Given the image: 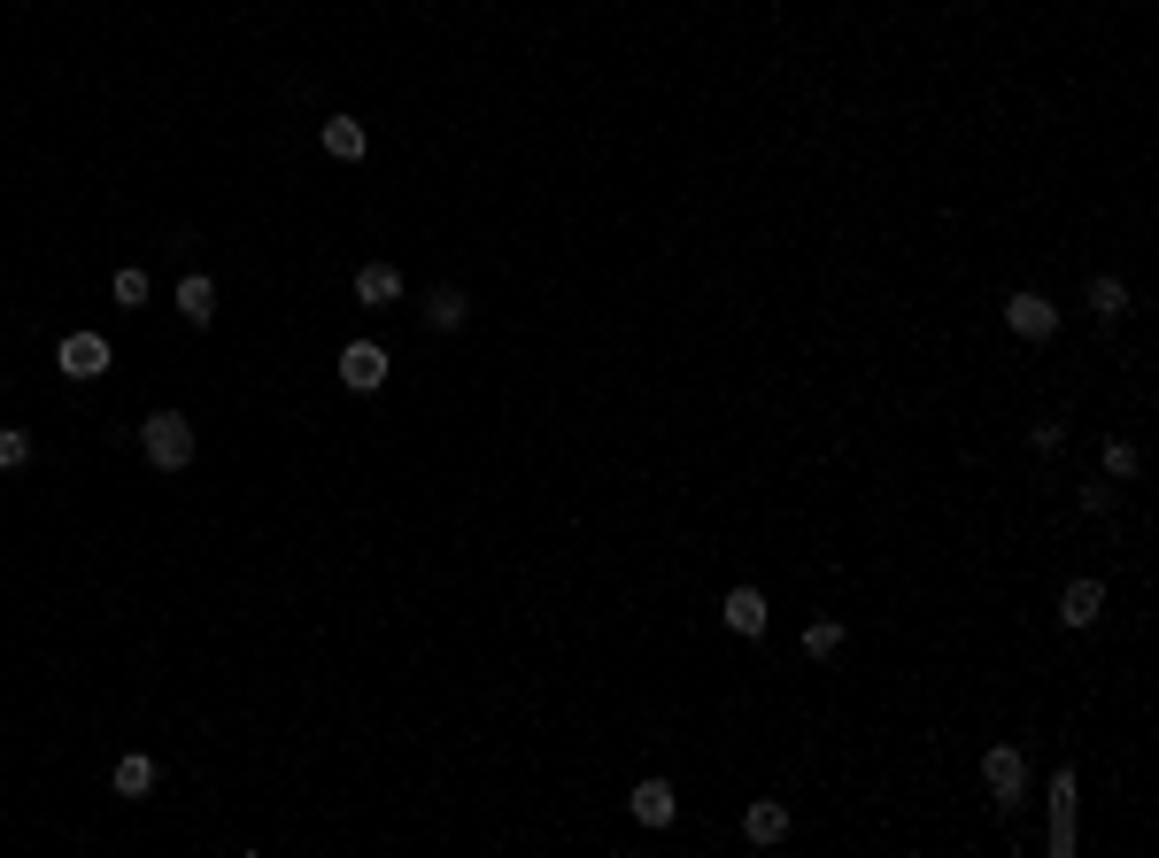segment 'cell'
Listing matches in <instances>:
<instances>
[{"mask_svg": "<svg viewBox=\"0 0 1159 858\" xmlns=\"http://www.w3.org/2000/svg\"><path fill=\"white\" fill-rule=\"evenodd\" d=\"M140 449H148V465L186 472V465H193V426H186V410H156V418L140 426Z\"/></svg>", "mask_w": 1159, "mask_h": 858, "instance_id": "6da1fadb", "label": "cell"}, {"mask_svg": "<svg viewBox=\"0 0 1159 858\" xmlns=\"http://www.w3.org/2000/svg\"><path fill=\"white\" fill-rule=\"evenodd\" d=\"M340 387H348V395H379V387H387V348L348 341L340 348Z\"/></svg>", "mask_w": 1159, "mask_h": 858, "instance_id": "7a4b0ae2", "label": "cell"}, {"mask_svg": "<svg viewBox=\"0 0 1159 858\" xmlns=\"http://www.w3.org/2000/svg\"><path fill=\"white\" fill-rule=\"evenodd\" d=\"M982 781H990V797L1012 812L1020 805V789H1028V758L1012 750V742H990V758H982Z\"/></svg>", "mask_w": 1159, "mask_h": 858, "instance_id": "3957f363", "label": "cell"}, {"mask_svg": "<svg viewBox=\"0 0 1159 858\" xmlns=\"http://www.w3.org/2000/svg\"><path fill=\"white\" fill-rule=\"evenodd\" d=\"M54 363H62V379H101V371H109V341H101V333H62V341H54Z\"/></svg>", "mask_w": 1159, "mask_h": 858, "instance_id": "277c9868", "label": "cell"}, {"mask_svg": "<svg viewBox=\"0 0 1159 858\" xmlns=\"http://www.w3.org/2000/svg\"><path fill=\"white\" fill-rule=\"evenodd\" d=\"M1005 326H1012L1020 341H1051V333H1059V310H1051V295H1012V302H1005Z\"/></svg>", "mask_w": 1159, "mask_h": 858, "instance_id": "5b68a950", "label": "cell"}, {"mask_svg": "<svg viewBox=\"0 0 1159 858\" xmlns=\"http://www.w3.org/2000/svg\"><path fill=\"white\" fill-rule=\"evenodd\" d=\"M1075 851V774L1059 766L1051 774V858H1067Z\"/></svg>", "mask_w": 1159, "mask_h": 858, "instance_id": "8992f818", "label": "cell"}, {"mask_svg": "<svg viewBox=\"0 0 1159 858\" xmlns=\"http://www.w3.org/2000/svg\"><path fill=\"white\" fill-rule=\"evenodd\" d=\"M356 302H363V310L402 302V271H394V263H363V271H356Z\"/></svg>", "mask_w": 1159, "mask_h": 858, "instance_id": "52a82bcc", "label": "cell"}, {"mask_svg": "<svg viewBox=\"0 0 1159 858\" xmlns=\"http://www.w3.org/2000/svg\"><path fill=\"white\" fill-rule=\"evenodd\" d=\"M719 619H727L742 642H758V635H766V596H758V588H735V596L719 603Z\"/></svg>", "mask_w": 1159, "mask_h": 858, "instance_id": "ba28073f", "label": "cell"}, {"mask_svg": "<svg viewBox=\"0 0 1159 858\" xmlns=\"http://www.w3.org/2000/svg\"><path fill=\"white\" fill-rule=\"evenodd\" d=\"M178 310H186V326H209L217 318V279L209 271H186L178 279Z\"/></svg>", "mask_w": 1159, "mask_h": 858, "instance_id": "9c48e42d", "label": "cell"}, {"mask_svg": "<svg viewBox=\"0 0 1159 858\" xmlns=\"http://www.w3.org/2000/svg\"><path fill=\"white\" fill-rule=\"evenodd\" d=\"M1098 611H1106V580H1075V588L1059 596V619H1067V627H1098Z\"/></svg>", "mask_w": 1159, "mask_h": 858, "instance_id": "30bf717a", "label": "cell"}, {"mask_svg": "<svg viewBox=\"0 0 1159 858\" xmlns=\"http://www.w3.org/2000/svg\"><path fill=\"white\" fill-rule=\"evenodd\" d=\"M363 148H371V132H363L356 117H326V156L332 163H363Z\"/></svg>", "mask_w": 1159, "mask_h": 858, "instance_id": "8fae6325", "label": "cell"}, {"mask_svg": "<svg viewBox=\"0 0 1159 858\" xmlns=\"http://www.w3.org/2000/svg\"><path fill=\"white\" fill-rule=\"evenodd\" d=\"M672 812H680L672 781H642V789H635V820H642V828H672Z\"/></svg>", "mask_w": 1159, "mask_h": 858, "instance_id": "7c38bea8", "label": "cell"}, {"mask_svg": "<svg viewBox=\"0 0 1159 858\" xmlns=\"http://www.w3.org/2000/svg\"><path fill=\"white\" fill-rule=\"evenodd\" d=\"M472 318V302H464V287H433V302H426V326L433 333H457Z\"/></svg>", "mask_w": 1159, "mask_h": 858, "instance_id": "4fadbf2b", "label": "cell"}, {"mask_svg": "<svg viewBox=\"0 0 1159 858\" xmlns=\"http://www.w3.org/2000/svg\"><path fill=\"white\" fill-rule=\"evenodd\" d=\"M109 789H117V797H148V789H156V758L124 750V758H117V774H109Z\"/></svg>", "mask_w": 1159, "mask_h": 858, "instance_id": "5bb4252c", "label": "cell"}, {"mask_svg": "<svg viewBox=\"0 0 1159 858\" xmlns=\"http://www.w3.org/2000/svg\"><path fill=\"white\" fill-rule=\"evenodd\" d=\"M1090 310H1098V326H1121L1129 318V287L1121 279H1090Z\"/></svg>", "mask_w": 1159, "mask_h": 858, "instance_id": "9a60e30c", "label": "cell"}, {"mask_svg": "<svg viewBox=\"0 0 1159 858\" xmlns=\"http://www.w3.org/2000/svg\"><path fill=\"white\" fill-rule=\"evenodd\" d=\"M742 836H750V844H781V836H789V812H781V805H750V812H742Z\"/></svg>", "mask_w": 1159, "mask_h": 858, "instance_id": "2e32d148", "label": "cell"}, {"mask_svg": "<svg viewBox=\"0 0 1159 858\" xmlns=\"http://www.w3.org/2000/svg\"><path fill=\"white\" fill-rule=\"evenodd\" d=\"M109 295H117V310H140V302H148V271H132V263H124V271L109 279Z\"/></svg>", "mask_w": 1159, "mask_h": 858, "instance_id": "e0dca14e", "label": "cell"}, {"mask_svg": "<svg viewBox=\"0 0 1159 858\" xmlns=\"http://www.w3.org/2000/svg\"><path fill=\"white\" fill-rule=\"evenodd\" d=\"M31 465V433L23 426H0V472H23Z\"/></svg>", "mask_w": 1159, "mask_h": 858, "instance_id": "ac0fdd59", "label": "cell"}, {"mask_svg": "<svg viewBox=\"0 0 1159 858\" xmlns=\"http://www.w3.org/2000/svg\"><path fill=\"white\" fill-rule=\"evenodd\" d=\"M805 650H812V658H835V650H842V619H812V627H805Z\"/></svg>", "mask_w": 1159, "mask_h": 858, "instance_id": "d6986e66", "label": "cell"}, {"mask_svg": "<svg viewBox=\"0 0 1159 858\" xmlns=\"http://www.w3.org/2000/svg\"><path fill=\"white\" fill-rule=\"evenodd\" d=\"M1137 465H1145V457H1137L1129 441H1106V480H1137Z\"/></svg>", "mask_w": 1159, "mask_h": 858, "instance_id": "ffe728a7", "label": "cell"}, {"mask_svg": "<svg viewBox=\"0 0 1159 858\" xmlns=\"http://www.w3.org/2000/svg\"><path fill=\"white\" fill-rule=\"evenodd\" d=\"M1059 441H1067V433H1059L1051 418H1043V426H1028V449H1043V457H1059Z\"/></svg>", "mask_w": 1159, "mask_h": 858, "instance_id": "44dd1931", "label": "cell"}]
</instances>
